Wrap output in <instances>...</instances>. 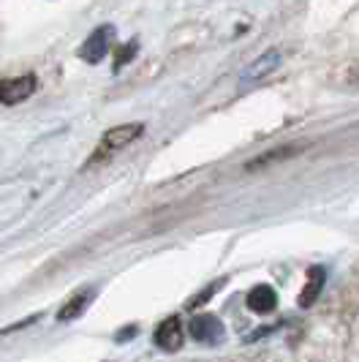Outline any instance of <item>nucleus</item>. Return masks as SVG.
I'll return each mask as SVG.
<instances>
[{
    "label": "nucleus",
    "mask_w": 359,
    "mask_h": 362,
    "mask_svg": "<svg viewBox=\"0 0 359 362\" xmlns=\"http://www.w3.org/2000/svg\"><path fill=\"white\" fill-rule=\"evenodd\" d=\"M142 134H144V123H126V126L109 128L107 134L101 136V142H98V147H95L93 158L88 161V169H90V166H95V163L112 158L114 153L126 150V147L131 145V142H136Z\"/></svg>",
    "instance_id": "nucleus-1"
},
{
    "label": "nucleus",
    "mask_w": 359,
    "mask_h": 362,
    "mask_svg": "<svg viewBox=\"0 0 359 362\" xmlns=\"http://www.w3.org/2000/svg\"><path fill=\"white\" fill-rule=\"evenodd\" d=\"M112 47H114V25H101L85 38V44L76 49V57L90 66H98Z\"/></svg>",
    "instance_id": "nucleus-2"
},
{
    "label": "nucleus",
    "mask_w": 359,
    "mask_h": 362,
    "mask_svg": "<svg viewBox=\"0 0 359 362\" xmlns=\"http://www.w3.org/2000/svg\"><path fill=\"white\" fill-rule=\"evenodd\" d=\"M188 335L196 341V344H207V346H216L226 341V327L223 322L213 316V313H199L191 319L188 325Z\"/></svg>",
    "instance_id": "nucleus-3"
},
{
    "label": "nucleus",
    "mask_w": 359,
    "mask_h": 362,
    "mask_svg": "<svg viewBox=\"0 0 359 362\" xmlns=\"http://www.w3.org/2000/svg\"><path fill=\"white\" fill-rule=\"evenodd\" d=\"M281 60H283V54L278 52V49H267L264 54H259L253 63H248V69L240 74V82H242V85H251V82L264 79L267 74H272L281 66Z\"/></svg>",
    "instance_id": "nucleus-4"
},
{
    "label": "nucleus",
    "mask_w": 359,
    "mask_h": 362,
    "mask_svg": "<svg viewBox=\"0 0 359 362\" xmlns=\"http://www.w3.org/2000/svg\"><path fill=\"white\" fill-rule=\"evenodd\" d=\"M36 93V76L25 74L17 79H3V104H19Z\"/></svg>",
    "instance_id": "nucleus-5"
},
{
    "label": "nucleus",
    "mask_w": 359,
    "mask_h": 362,
    "mask_svg": "<svg viewBox=\"0 0 359 362\" xmlns=\"http://www.w3.org/2000/svg\"><path fill=\"white\" fill-rule=\"evenodd\" d=\"M182 325H180V316H169L163 319L158 329H155V346L163 349V351H177L182 346Z\"/></svg>",
    "instance_id": "nucleus-6"
},
{
    "label": "nucleus",
    "mask_w": 359,
    "mask_h": 362,
    "mask_svg": "<svg viewBox=\"0 0 359 362\" xmlns=\"http://www.w3.org/2000/svg\"><path fill=\"white\" fill-rule=\"evenodd\" d=\"M324 284H326V270H324L322 264H313L310 270H307V281L302 291H300V297H297V303H300V308H310L316 300H319V294L324 291Z\"/></svg>",
    "instance_id": "nucleus-7"
},
{
    "label": "nucleus",
    "mask_w": 359,
    "mask_h": 362,
    "mask_svg": "<svg viewBox=\"0 0 359 362\" xmlns=\"http://www.w3.org/2000/svg\"><path fill=\"white\" fill-rule=\"evenodd\" d=\"M93 297H95V289L90 286V289H82V291H76L69 303H63V308L57 310V322L60 325H66V322H73V319H79L85 310H88V305L93 303Z\"/></svg>",
    "instance_id": "nucleus-8"
},
{
    "label": "nucleus",
    "mask_w": 359,
    "mask_h": 362,
    "mask_svg": "<svg viewBox=\"0 0 359 362\" xmlns=\"http://www.w3.org/2000/svg\"><path fill=\"white\" fill-rule=\"evenodd\" d=\"M248 308L253 310V313H272L275 310V305H278V294H275V289L272 286H267V284H259V286H253L251 291H248Z\"/></svg>",
    "instance_id": "nucleus-9"
},
{
    "label": "nucleus",
    "mask_w": 359,
    "mask_h": 362,
    "mask_svg": "<svg viewBox=\"0 0 359 362\" xmlns=\"http://www.w3.org/2000/svg\"><path fill=\"white\" fill-rule=\"evenodd\" d=\"M297 153H300L297 147H272V150H267V153H261V156H256L253 161L245 163V172H256V169H267V166H272V163L286 161V158H291V156H297Z\"/></svg>",
    "instance_id": "nucleus-10"
},
{
    "label": "nucleus",
    "mask_w": 359,
    "mask_h": 362,
    "mask_svg": "<svg viewBox=\"0 0 359 362\" xmlns=\"http://www.w3.org/2000/svg\"><path fill=\"white\" fill-rule=\"evenodd\" d=\"M139 52V41H131V44H123L117 52H114V71H120V69H126L128 63L136 57Z\"/></svg>",
    "instance_id": "nucleus-11"
},
{
    "label": "nucleus",
    "mask_w": 359,
    "mask_h": 362,
    "mask_svg": "<svg viewBox=\"0 0 359 362\" xmlns=\"http://www.w3.org/2000/svg\"><path fill=\"white\" fill-rule=\"evenodd\" d=\"M220 286H223V281H218V284H210V286H207L204 291H199L196 297H191V300H188V308H199V305H204V303L213 297V291H218Z\"/></svg>",
    "instance_id": "nucleus-12"
},
{
    "label": "nucleus",
    "mask_w": 359,
    "mask_h": 362,
    "mask_svg": "<svg viewBox=\"0 0 359 362\" xmlns=\"http://www.w3.org/2000/svg\"><path fill=\"white\" fill-rule=\"evenodd\" d=\"M38 316H28V319H22V322H14L11 327H6V329H0V338L3 335H8V332H14V329H25V327H30L33 322H36Z\"/></svg>",
    "instance_id": "nucleus-13"
},
{
    "label": "nucleus",
    "mask_w": 359,
    "mask_h": 362,
    "mask_svg": "<svg viewBox=\"0 0 359 362\" xmlns=\"http://www.w3.org/2000/svg\"><path fill=\"white\" fill-rule=\"evenodd\" d=\"M131 335H136V327H128L123 332H117V338H131Z\"/></svg>",
    "instance_id": "nucleus-14"
},
{
    "label": "nucleus",
    "mask_w": 359,
    "mask_h": 362,
    "mask_svg": "<svg viewBox=\"0 0 359 362\" xmlns=\"http://www.w3.org/2000/svg\"><path fill=\"white\" fill-rule=\"evenodd\" d=\"M0 104H3V79H0Z\"/></svg>",
    "instance_id": "nucleus-15"
}]
</instances>
